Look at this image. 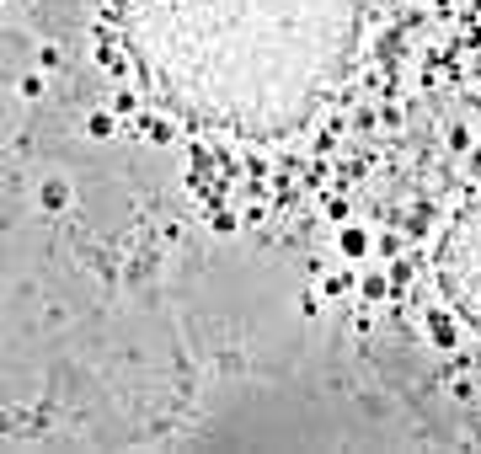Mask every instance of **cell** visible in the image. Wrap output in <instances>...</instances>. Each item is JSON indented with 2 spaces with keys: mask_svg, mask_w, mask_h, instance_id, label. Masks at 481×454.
<instances>
[{
  "mask_svg": "<svg viewBox=\"0 0 481 454\" xmlns=\"http://www.w3.org/2000/svg\"><path fill=\"white\" fill-rule=\"evenodd\" d=\"M337 246H342V257H348V262H364V257L374 251V235H369L364 225H348L342 235H337Z\"/></svg>",
  "mask_w": 481,
  "mask_h": 454,
  "instance_id": "cell-1",
  "label": "cell"
},
{
  "mask_svg": "<svg viewBox=\"0 0 481 454\" xmlns=\"http://www.w3.org/2000/svg\"><path fill=\"white\" fill-rule=\"evenodd\" d=\"M37 204H43V214H64V209H70V182L48 177L43 187H37Z\"/></svg>",
  "mask_w": 481,
  "mask_h": 454,
  "instance_id": "cell-2",
  "label": "cell"
},
{
  "mask_svg": "<svg viewBox=\"0 0 481 454\" xmlns=\"http://www.w3.org/2000/svg\"><path fill=\"white\" fill-rule=\"evenodd\" d=\"M428 337L439 347H455L460 342V332H455V315H444V310H428Z\"/></svg>",
  "mask_w": 481,
  "mask_h": 454,
  "instance_id": "cell-3",
  "label": "cell"
},
{
  "mask_svg": "<svg viewBox=\"0 0 481 454\" xmlns=\"http://www.w3.org/2000/svg\"><path fill=\"white\" fill-rule=\"evenodd\" d=\"M118 112H91V118H86V134H91V139H112V134H118Z\"/></svg>",
  "mask_w": 481,
  "mask_h": 454,
  "instance_id": "cell-4",
  "label": "cell"
},
{
  "mask_svg": "<svg viewBox=\"0 0 481 454\" xmlns=\"http://www.w3.org/2000/svg\"><path fill=\"white\" fill-rule=\"evenodd\" d=\"M48 91V81H43V70H33V75H22V81H16V96H22V102H37V96Z\"/></svg>",
  "mask_w": 481,
  "mask_h": 454,
  "instance_id": "cell-5",
  "label": "cell"
},
{
  "mask_svg": "<svg viewBox=\"0 0 481 454\" xmlns=\"http://www.w3.org/2000/svg\"><path fill=\"white\" fill-rule=\"evenodd\" d=\"M112 112H118V118H134V112H139V96H134L129 86H118V91H112Z\"/></svg>",
  "mask_w": 481,
  "mask_h": 454,
  "instance_id": "cell-6",
  "label": "cell"
},
{
  "mask_svg": "<svg viewBox=\"0 0 481 454\" xmlns=\"http://www.w3.org/2000/svg\"><path fill=\"white\" fill-rule=\"evenodd\" d=\"M348 289H353V273H332V278H326V289H321V294H326V299H342Z\"/></svg>",
  "mask_w": 481,
  "mask_h": 454,
  "instance_id": "cell-7",
  "label": "cell"
},
{
  "mask_svg": "<svg viewBox=\"0 0 481 454\" xmlns=\"http://www.w3.org/2000/svg\"><path fill=\"white\" fill-rule=\"evenodd\" d=\"M59 64H64L59 43H43V48H37V70H59Z\"/></svg>",
  "mask_w": 481,
  "mask_h": 454,
  "instance_id": "cell-8",
  "label": "cell"
},
{
  "mask_svg": "<svg viewBox=\"0 0 481 454\" xmlns=\"http://www.w3.org/2000/svg\"><path fill=\"white\" fill-rule=\"evenodd\" d=\"M321 305H326L321 289H305V294H300V315H321Z\"/></svg>",
  "mask_w": 481,
  "mask_h": 454,
  "instance_id": "cell-9",
  "label": "cell"
},
{
  "mask_svg": "<svg viewBox=\"0 0 481 454\" xmlns=\"http://www.w3.org/2000/svg\"><path fill=\"white\" fill-rule=\"evenodd\" d=\"M209 225H214V230H225V235H230V230H236V225H240V219H236V214H230V209H219V214H209Z\"/></svg>",
  "mask_w": 481,
  "mask_h": 454,
  "instance_id": "cell-10",
  "label": "cell"
}]
</instances>
